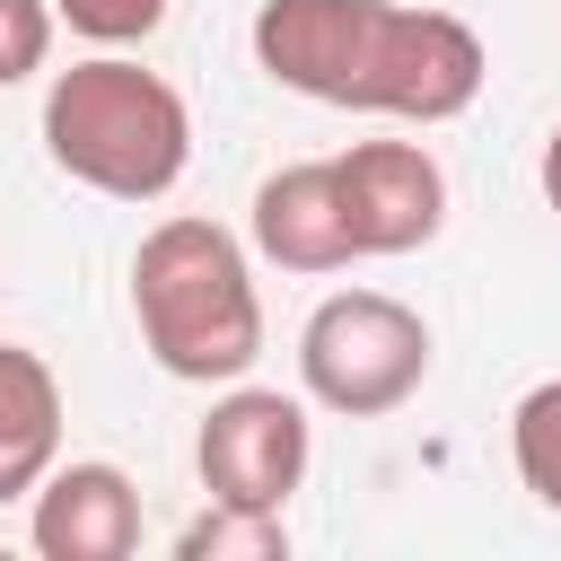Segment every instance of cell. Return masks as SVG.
<instances>
[{
	"label": "cell",
	"mask_w": 561,
	"mask_h": 561,
	"mask_svg": "<svg viewBox=\"0 0 561 561\" xmlns=\"http://www.w3.org/2000/svg\"><path fill=\"white\" fill-rule=\"evenodd\" d=\"M44 158L105 202H158L193 167V114L158 70L96 44L44 88Z\"/></svg>",
	"instance_id": "obj_3"
},
{
	"label": "cell",
	"mask_w": 561,
	"mask_h": 561,
	"mask_svg": "<svg viewBox=\"0 0 561 561\" xmlns=\"http://www.w3.org/2000/svg\"><path fill=\"white\" fill-rule=\"evenodd\" d=\"M316 465V430L307 403L280 386H228L193 438V473L210 500H254V508H289V491Z\"/></svg>",
	"instance_id": "obj_5"
},
{
	"label": "cell",
	"mask_w": 561,
	"mask_h": 561,
	"mask_svg": "<svg viewBox=\"0 0 561 561\" xmlns=\"http://www.w3.org/2000/svg\"><path fill=\"white\" fill-rule=\"evenodd\" d=\"M53 9L70 18V35H88V44H105V53L149 44V35L167 26V0H53Z\"/></svg>",
	"instance_id": "obj_12"
},
{
	"label": "cell",
	"mask_w": 561,
	"mask_h": 561,
	"mask_svg": "<svg viewBox=\"0 0 561 561\" xmlns=\"http://www.w3.org/2000/svg\"><path fill=\"white\" fill-rule=\"evenodd\" d=\"M254 254L280 263V272H351L359 263V237H351V210H342V175L333 158H298V167H272L254 184Z\"/></svg>",
	"instance_id": "obj_8"
},
{
	"label": "cell",
	"mask_w": 561,
	"mask_h": 561,
	"mask_svg": "<svg viewBox=\"0 0 561 561\" xmlns=\"http://www.w3.org/2000/svg\"><path fill=\"white\" fill-rule=\"evenodd\" d=\"M535 184H543V210L561 219V123H552V140H543V167H535Z\"/></svg>",
	"instance_id": "obj_14"
},
{
	"label": "cell",
	"mask_w": 561,
	"mask_h": 561,
	"mask_svg": "<svg viewBox=\"0 0 561 561\" xmlns=\"http://www.w3.org/2000/svg\"><path fill=\"white\" fill-rule=\"evenodd\" d=\"M508 456H517V482L561 517V377L526 386L517 412H508Z\"/></svg>",
	"instance_id": "obj_11"
},
{
	"label": "cell",
	"mask_w": 561,
	"mask_h": 561,
	"mask_svg": "<svg viewBox=\"0 0 561 561\" xmlns=\"http://www.w3.org/2000/svg\"><path fill=\"white\" fill-rule=\"evenodd\" d=\"M280 552H289V517L254 500H210L175 535V561H280Z\"/></svg>",
	"instance_id": "obj_10"
},
{
	"label": "cell",
	"mask_w": 561,
	"mask_h": 561,
	"mask_svg": "<svg viewBox=\"0 0 561 561\" xmlns=\"http://www.w3.org/2000/svg\"><path fill=\"white\" fill-rule=\"evenodd\" d=\"M131 324L140 351L184 386H237L263 351V298L254 263L219 219H158L131 254Z\"/></svg>",
	"instance_id": "obj_2"
},
{
	"label": "cell",
	"mask_w": 561,
	"mask_h": 561,
	"mask_svg": "<svg viewBox=\"0 0 561 561\" xmlns=\"http://www.w3.org/2000/svg\"><path fill=\"white\" fill-rule=\"evenodd\" d=\"M53 0H0V88H18V79H35L44 70V53H53Z\"/></svg>",
	"instance_id": "obj_13"
},
{
	"label": "cell",
	"mask_w": 561,
	"mask_h": 561,
	"mask_svg": "<svg viewBox=\"0 0 561 561\" xmlns=\"http://www.w3.org/2000/svg\"><path fill=\"white\" fill-rule=\"evenodd\" d=\"M61 465V377L44 351L0 342V508L35 500V482Z\"/></svg>",
	"instance_id": "obj_9"
},
{
	"label": "cell",
	"mask_w": 561,
	"mask_h": 561,
	"mask_svg": "<svg viewBox=\"0 0 561 561\" xmlns=\"http://www.w3.org/2000/svg\"><path fill=\"white\" fill-rule=\"evenodd\" d=\"M0 298H9V280H0Z\"/></svg>",
	"instance_id": "obj_15"
},
{
	"label": "cell",
	"mask_w": 561,
	"mask_h": 561,
	"mask_svg": "<svg viewBox=\"0 0 561 561\" xmlns=\"http://www.w3.org/2000/svg\"><path fill=\"white\" fill-rule=\"evenodd\" d=\"M430 377V324L386 289H333L298 324V386L342 421H386Z\"/></svg>",
	"instance_id": "obj_4"
},
{
	"label": "cell",
	"mask_w": 561,
	"mask_h": 561,
	"mask_svg": "<svg viewBox=\"0 0 561 561\" xmlns=\"http://www.w3.org/2000/svg\"><path fill=\"white\" fill-rule=\"evenodd\" d=\"M26 543L44 561H131L140 552V491L105 456H70L35 482Z\"/></svg>",
	"instance_id": "obj_7"
},
{
	"label": "cell",
	"mask_w": 561,
	"mask_h": 561,
	"mask_svg": "<svg viewBox=\"0 0 561 561\" xmlns=\"http://www.w3.org/2000/svg\"><path fill=\"white\" fill-rule=\"evenodd\" d=\"M359 254H421L447 228V167L421 140H351L333 158Z\"/></svg>",
	"instance_id": "obj_6"
},
{
	"label": "cell",
	"mask_w": 561,
	"mask_h": 561,
	"mask_svg": "<svg viewBox=\"0 0 561 561\" xmlns=\"http://www.w3.org/2000/svg\"><path fill=\"white\" fill-rule=\"evenodd\" d=\"M254 70L289 96L342 105V114H394V123H456L491 53L447 9L403 0H263L254 9Z\"/></svg>",
	"instance_id": "obj_1"
}]
</instances>
